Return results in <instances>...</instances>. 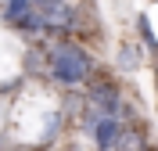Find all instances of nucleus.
<instances>
[{"instance_id":"7","label":"nucleus","mask_w":158,"mask_h":151,"mask_svg":"<svg viewBox=\"0 0 158 151\" xmlns=\"http://www.w3.org/2000/svg\"><path fill=\"white\" fill-rule=\"evenodd\" d=\"M118 65H122L126 72H133L140 65V50L137 47H122V50H118Z\"/></svg>"},{"instance_id":"3","label":"nucleus","mask_w":158,"mask_h":151,"mask_svg":"<svg viewBox=\"0 0 158 151\" xmlns=\"http://www.w3.org/2000/svg\"><path fill=\"white\" fill-rule=\"evenodd\" d=\"M36 11L47 32H76L79 29V18H76V7L69 0H36Z\"/></svg>"},{"instance_id":"1","label":"nucleus","mask_w":158,"mask_h":151,"mask_svg":"<svg viewBox=\"0 0 158 151\" xmlns=\"http://www.w3.org/2000/svg\"><path fill=\"white\" fill-rule=\"evenodd\" d=\"M47 69H50V79L58 83V86H79V83L90 76V54L76 43L61 40L58 47H50L47 54Z\"/></svg>"},{"instance_id":"5","label":"nucleus","mask_w":158,"mask_h":151,"mask_svg":"<svg viewBox=\"0 0 158 151\" xmlns=\"http://www.w3.org/2000/svg\"><path fill=\"white\" fill-rule=\"evenodd\" d=\"M90 104L101 108L104 115H111V119H118V115L126 111V104H122L118 90L111 86V83H104V79H94V86H90Z\"/></svg>"},{"instance_id":"4","label":"nucleus","mask_w":158,"mask_h":151,"mask_svg":"<svg viewBox=\"0 0 158 151\" xmlns=\"http://www.w3.org/2000/svg\"><path fill=\"white\" fill-rule=\"evenodd\" d=\"M4 18H7V25H15L22 32H47V25L36 11V0H4Z\"/></svg>"},{"instance_id":"6","label":"nucleus","mask_w":158,"mask_h":151,"mask_svg":"<svg viewBox=\"0 0 158 151\" xmlns=\"http://www.w3.org/2000/svg\"><path fill=\"white\" fill-rule=\"evenodd\" d=\"M137 29H140V40H144V43H148V47L158 54V36L151 32V22H148V15H137Z\"/></svg>"},{"instance_id":"2","label":"nucleus","mask_w":158,"mask_h":151,"mask_svg":"<svg viewBox=\"0 0 158 151\" xmlns=\"http://www.w3.org/2000/svg\"><path fill=\"white\" fill-rule=\"evenodd\" d=\"M83 126H86L90 141H94V148L97 151H118V144H122V126H118V119H111V115H104L101 108H94L90 104L86 115H83Z\"/></svg>"}]
</instances>
